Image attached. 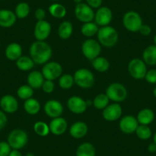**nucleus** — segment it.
Segmentation results:
<instances>
[{
	"label": "nucleus",
	"instance_id": "obj_1",
	"mask_svg": "<svg viewBox=\"0 0 156 156\" xmlns=\"http://www.w3.org/2000/svg\"><path fill=\"white\" fill-rule=\"evenodd\" d=\"M29 52L30 58L35 64H45L52 56L51 47L44 41L33 42L30 47Z\"/></svg>",
	"mask_w": 156,
	"mask_h": 156
},
{
	"label": "nucleus",
	"instance_id": "obj_2",
	"mask_svg": "<svg viewBox=\"0 0 156 156\" xmlns=\"http://www.w3.org/2000/svg\"><path fill=\"white\" fill-rule=\"evenodd\" d=\"M97 38L99 43L101 45L106 48H112L118 41L119 34L113 27L107 25L99 28L97 32Z\"/></svg>",
	"mask_w": 156,
	"mask_h": 156
},
{
	"label": "nucleus",
	"instance_id": "obj_3",
	"mask_svg": "<svg viewBox=\"0 0 156 156\" xmlns=\"http://www.w3.org/2000/svg\"><path fill=\"white\" fill-rule=\"evenodd\" d=\"M73 80L78 87L83 89L90 88L95 82L94 73L86 68H80L76 70L73 74Z\"/></svg>",
	"mask_w": 156,
	"mask_h": 156
},
{
	"label": "nucleus",
	"instance_id": "obj_4",
	"mask_svg": "<svg viewBox=\"0 0 156 156\" xmlns=\"http://www.w3.org/2000/svg\"><path fill=\"white\" fill-rule=\"evenodd\" d=\"M28 136L26 132L20 129H16L10 132L7 138V142L9 144L12 149L20 150L27 145Z\"/></svg>",
	"mask_w": 156,
	"mask_h": 156
},
{
	"label": "nucleus",
	"instance_id": "obj_5",
	"mask_svg": "<svg viewBox=\"0 0 156 156\" xmlns=\"http://www.w3.org/2000/svg\"><path fill=\"white\" fill-rule=\"evenodd\" d=\"M106 94L109 100L119 103L126 99L128 92L124 85L120 83H112L106 88Z\"/></svg>",
	"mask_w": 156,
	"mask_h": 156
},
{
	"label": "nucleus",
	"instance_id": "obj_6",
	"mask_svg": "<svg viewBox=\"0 0 156 156\" xmlns=\"http://www.w3.org/2000/svg\"><path fill=\"white\" fill-rule=\"evenodd\" d=\"M122 23L126 29L131 32H137L142 25V19L138 12L135 11H129L124 15Z\"/></svg>",
	"mask_w": 156,
	"mask_h": 156
},
{
	"label": "nucleus",
	"instance_id": "obj_7",
	"mask_svg": "<svg viewBox=\"0 0 156 156\" xmlns=\"http://www.w3.org/2000/svg\"><path fill=\"white\" fill-rule=\"evenodd\" d=\"M82 53L87 59L93 61L99 57L101 52V44L92 38L87 39L82 44Z\"/></svg>",
	"mask_w": 156,
	"mask_h": 156
},
{
	"label": "nucleus",
	"instance_id": "obj_8",
	"mask_svg": "<svg viewBox=\"0 0 156 156\" xmlns=\"http://www.w3.org/2000/svg\"><path fill=\"white\" fill-rule=\"evenodd\" d=\"M128 70L130 76L136 80L144 79L147 73L146 64L139 58H133L129 61L128 65Z\"/></svg>",
	"mask_w": 156,
	"mask_h": 156
},
{
	"label": "nucleus",
	"instance_id": "obj_9",
	"mask_svg": "<svg viewBox=\"0 0 156 156\" xmlns=\"http://www.w3.org/2000/svg\"><path fill=\"white\" fill-rule=\"evenodd\" d=\"M74 14L76 19H78L80 22L87 23L94 20L95 12L89 5L81 2L76 5L74 9Z\"/></svg>",
	"mask_w": 156,
	"mask_h": 156
},
{
	"label": "nucleus",
	"instance_id": "obj_10",
	"mask_svg": "<svg viewBox=\"0 0 156 156\" xmlns=\"http://www.w3.org/2000/svg\"><path fill=\"white\" fill-rule=\"evenodd\" d=\"M63 72L61 64L55 61L48 62L43 66L41 73L45 80H55L61 76Z\"/></svg>",
	"mask_w": 156,
	"mask_h": 156
},
{
	"label": "nucleus",
	"instance_id": "obj_11",
	"mask_svg": "<svg viewBox=\"0 0 156 156\" xmlns=\"http://www.w3.org/2000/svg\"><path fill=\"white\" fill-rule=\"evenodd\" d=\"M51 31V26L45 20L37 21L34 29V35L37 41H45L49 37Z\"/></svg>",
	"mask_w": 156,
	"mask_h": 156
},
{
	"label": "nucleus",
	"instance_id": "obj_12",
	"mask_svg": "<svg viewBox=\"0 0 156 156\" xmlns=\"http://www.w3.org/2000/svg\"><path fill=\"white\" fill-rule=\"evenodd\" d=\"M112 19V12L109 7L101 6L97 9L94 15L95 23L100 26H107Z\"/></svg>",
	"mask_w": 156,
	"mask_h": 156
},
{
	"label": "nucleus",
	"instance_id": "obj_13",
	"mask_svg": "<svg viewBox=\"0 0 156 156\" xmlns=\"http://www.w3.org/2000/svg\"><path fill=\"white\" fill-rule=\"evenodd\" d=\"M122 113V106L118 103H114L112 104H109L103 110V117L104 119L109 122L119 119Z\"/></svg>",
	"mask_w": 156,
	"mask_h": 156
},
{
	"label": "nucleus",
	"instance_id": "obj_14",
	"mask_svg": "<svg viewBox=\"0 0 156 156\" xmlns=\"http://www.w3.org/2000/svg\"><path fill=\"white\" fill-rule=\"evenodd\" d=\"M0 108L5 113H14L19 109V102L14 96L6 94L0 100Z\"/></svg>",
	"mask_w": 156,
	"mask_h": 156
},
{
	"label": "nucleus",
	"instance_id": "obj_15",
	"mask_svg": "<svg viewBox=\"0 0 156 156\" xmlns=\"http://www.w3.org/2000/svg\"><path fill=\"white\" fill-rule=\"evenodd\" d=\"M137 119L133 115H127L123 116L119 121V129L125 134H132L135 133L139 126Z\"/></svg>",
	"mask_w": 156,
	"mask_h": 156
},
{
	"label": "nucleus",
	"instance_id": "obj_16",
	"mask_svg": "<svg viewBox=\"0 0 156 156\" xmlns=\"http://www.w3.org/2000/svg\"><path fill=\"white\" fill-rule=\"evenodd\" d=\"M44 110L48 116L54 119L61 116L64 111V107L61 102L58 100H50L44 104Z\"/></svg>",
	"mask_w": 156,
	"mask_h": 156
},
{
	"label": "nucleus",
	"instance_id": "obj_17",
	"mask_svg": "<svg viewBox=\"0 0 156 156\" xmlns=\"http://www.w3.org/2000/svg\"><path fill=\"white\" fill-rule=\"evenodd\" d=\"M67 108L70 112L75 114H81L86 111L87 106L86 100L78 96H73L67 100Z\"/></svg>",
	"mask_w": 156,
	"mask_h": 156
},
{
	"label": "nucleus",
	"instance_id": "obj_18",
	"mask_svg": "<svg viewBox=\"0 0 156 156\" xmlns=\"http://www.w3.org/2000/svg\"><path fill=\"white\" fill-rule=\"evenodd\" d=\"M50 133L55 136H61L66 132L67 129V122L63 117L54 118L49 124Z\"/></svg>",
	"mask_w": 156,
	"mask_h": 156
},
{
	"label": "nucleus",
	"instance_id": "obj_19",
	"mask_svg": "<svg viewBox=\"0 0 156 156\" xmlns=\"http://www.w3.org/2000/svg\"><path fill=\"white\" fill-rule=\"evenodd\" d=\"M16 14L9 9H0V27L10 28L13 26L16 22Z\"/></svg>",
	"mask_w": 156,
	"mask_h": 156
},
{
	"label": "nucleus",
	"instance_id": "obj_20",
	"mask_svg": "<svg viewBox=\"0 0 156 156\" xmlns=\"http://www.w3.org/2000/svg\"><path fill=\"white\" fill-rule=\"evenodd\" d=\"M87 132V125L81 121L74 122L70 128V135L74 139H81L84 137Z\"/></svg>",
	"mask_w": 156,
	"mask_h": 156
},
{
	"label": "nucleus",
	"instance_id": "obj_21",
	"mask_svg": "<svg viewBox=\"0 0 156 156\" xmlns=\"http://www.w3.org/2000/svg\"><path fill=\"white\" fill-rule=\"evenodd\" d=\"M22 48L19 44L16 42L11 43L6 47L5 51V55L9 61H17L21 56H22Z\"/></svg>",
	"mask_w": 156,
	"mask_h": 156
},
{
	"label": "nucleus",
	"instance_id": "obj_22",
	"mask_svg": "<svg viewBox=\"0 0 156 156\" xmlns=\"http://www.w3.org/2000/svg\"><path fill=\"white\" fill-rule=\"evenodd\" d=\"M44 81V77L42 73L38 70H34L31 72L28 75L27 82L28 85H29L33 89H38L42 87L43 83Z\"/></svg>",
	"mask_w": 156,
	"mask_h": 156
},
{
	"label": "nucleus",
	"instance_id": "obj_23",
	"mask_svg": "<svg viewBox=\"0 0 156 156\" xmlns=\"http://www.w3.org/2000/svg\"><path fill=\"white\" fill-rule=\"evenodd\" d=\"M136 119L140 125L148 126L154 121V113L151 109L145 108L139 111Z\"/></svg>",
	"mask_w": 156,
	"mask_h": 156
},
{
	"label": "nucleus",
	"instance_id": "obj_24",
	"mask_svg": "<svg viewBox=\"0 0 156 156\" xmlns=\"http://www.w3.org/2000/svg\"><path fill=\"white\" fill-rule=\"evenodd\" d=\"M142 60L148 65H156V46L149 45L142 53Z\"/></svg>",
	"mask_w": 156,
	"mask_h": 156
},
{
	"label": "nucleus",
	"instance_id": "obj_25",
	"mask_svg": "<svg viewBox=\"0 0 156 156\" xmlns=\"http://www.w3.org/2000/svg\"><path fill=\"white\" fill-rule=\"evenodd\" d=\"M73 25L69 21H64L60 24L59 27H58V35L61 38L66 40L70 37V36L73 34Z\"/></svg>",
	"mask_w": 156,
	"mask_h": 156
},
{
	"label": "nucleus",
	"instance_id": "obj_26",
	"mask_svg": "<svg viewBox=\"0 0 156 156\" xmlns=\"http://www.w3.org/2000/svg\"><path fill=\"white\" fill-rule=\"evenodd\" d=\"M96 148L90 142H83L77 147L76 156H95Z\"/></svg>",
	"mask_w": 156,
	"mask_h": 156
},
{
	"label": "nucleus",
	"instance_id": "obj_27",
	"mask_svg": "<svg viewBox=\"0 0 156 156\" xmlns=\"http://www.w3.org/2000/svg\"><path fill=\"white\" fill-rule=\"evenodd\" d=\"M24 109L25 112L29 115H35L40 111L41 109V105L38 100L34 98L28 99L24 103Z\"/></svg>",
	"mask_w": 156,
	"mask_h": 156
},
{
	"label": "nucleus",
	"instance_id": "obj_28",
	"mask_svg": "<svg viewBox=\"0 0 156 156\" xmlns=\"http://www.w3.org/2000/svg\"><path fill=\"white\" fill-rule=\"evenodd\" d=\"M34 62L30 57L21 56L16 61V66L18 68L22 71H28L31 70L34 66Z\"/></svg>",
	"mask_w": 156,
	"mask_h": 156
},
{
	"label": "nucleus",
	"instance_id": "obj_29",
	"mask_svg": "<svg viewBox=\"0 0 156 156\" xmlns=\"http://www.w3.org/2000/svg\"><path fill=\"white\" fill-rule=\"evenodd\" d=\"M51 16L55 19H63L67 14V9L63 5L60 3H53L48 8Z\"/></svg>",
	"mask_w": 156,
	"mask_h": 156
},
{
	"label": "nucleus",
	"instance_id": "obj_30",
	"mask_svg": "<svg viewBox=\"0 0 156 156\" xmlns=\"http://www.w3.org/2000/svg\"><path fill=\"white\" fill-rule=\"evenodd\" d=\"M92 65L97 71L101 73L107 71L109 68V61L103 57H97V58L93 60Z\"/></svg>",
	"mask_w": 156,
	"mask_h": 156
},
{
	"label": "nucleus",
	"instance_id": "obj_31",
	"mask_svg": "<svg viewBox=\"0 0 156 156\" xmlns=\"http://www.w3.org/2000/svg\"><path fill=\"white\" fill-rule=\"evenodd\" d=\"M99 31L98 25L94 22H87L83 23L81 27V33L83 36L87 37H92L94 35L97 34Z\"/></svg>",
	"mask_w": 156,
	"mask_h": 156
},
{
	"label": "nucleus",
	"instance_id": "obj_32",
	"mask_svg": "<svg viewBox=\"0 0 156 156\" xmlns=\"http://www.w3.org/2000/svg\"><path fill=\"white\" fill-rule=\"evenodd\" d=\"M30 5H28L27 2H19L17 5H16V9H15V14H16L17 19H23L28 17V16L30 13Z\"/></svg>",
	"mask_w": 156,
	"mask_h": 156
},
{
	"label": "nucleus",
	"instance_id": "obj_33",
	"mask_svg": "<svg viewBox=\"0 0 156 156\" xmlns=\"http://www.w3.org/2000/svg\"><path fill=\"white\" fill-rule=\"evenodd\" d=\"M109 98L106 94H100L96 96L93 100V105L96 109L99 110H103L109 105Z\"/></svg>",
	"mask_w": 156,
	"mask_h": 156
},
{
	"label": "nucleus",
	"instance_id": "obj_34",
	"mask_svg": "<svg viewBox=\"0 0 156 156\" xmlns=\"http://www.w3.org/2000/svg\"><path fill=\"white\" fill-rule=\"evenodd\" d=\"M34 131L37 136H41V137H45L50 133V128L49 125H48L46 122L43 121H37L34 124Z\"/></svg>",
	"mask_w": 156,
	"mask_h": 156
},
{
	"label": "nucleus",
	"instance_id": "obj_35",
	"mask_svg": "<svg viewBox=\"0 0 156 156\" xmlns=\"http://www.w3.org/2000/svg\"><path fill=\"white\" fill-rule=\"evenodd\" d=\"M33 94H34V89L29 85H22L19 87L17 90L18 97L24 100L31 98Z\"/></svg>",
	"mask_w": 156,
	"mask_h": 156
},
{
	"label": "nucleus",
	"instance_id": "obj_36",
	"mask_svg": "<svg viewBox=\"0 0 156 156\" xmlns=\"http://www.w3.org/2000/svg\"><path fill=\"white\" fill-rule=\"evenodd\" d=\"M135 133H136L137 137L142 140H147V139H150L151 136V133H152L148 126L145 125H139Z\"/></svg>",
	"mask_w": 156,
	"mask_h": 156
},
{
	"label": "nucleus",
	"instance_id": "obj_37",
	"mask_svg": "<svg viewBox=\"0 0 156 156\" xmlns=\"http://www.w3.org/2000/svg\"><path fill=\"white\" fill-rule=\"evenodd\" d=\"M59 86L62 89L68 90L73 87L74 83V80H73V76L70 74H64L60 76L59 78Z\"/></svg>",
	"mask_w": 156,
	"mask_h": 156
},
{
	"label": "nucleus",
	"instance_id": "obj_38",
	"mask_svg": "<svg viewBox=\"0 0 156 156\" xmlns=\"http://www.w3.org/2000/svg\"><path fill=\"white\" fill-rule=\"evenodd\" d=\"M12 148L7 142H0V156H9Z\"/></svg>",
	"mask_w": 156,
	"mask_h": 156
},
{
	"label": "nucleus",
	"instance_id": "obj_39",
	"mask_svg": "<svg viewBox=\"0 0 156 156\" xmlns=\"http://www.w3.org/2000/svg\"><path fill=\"white\" fill-rule=\"evenodd\" d=\"M41 88L46 94H51L55 90V83H54L53 80H44Z\"/></svg>",
	"mask_w": 156,
	"mask_h": 156
},
{
	"label": "nucleus",
	"instance_id": "obj_40",
	"mask_svg": "<svg viewBox=\"0 0 156 156\" xmlns=\"http://www.w3.org/2000/svg\"><path fill=\"white\" fill-rule=\"evenodd\" d=\"M145 79L148 83L154 84L156 83V69H151L147 71Z\"/></svg>",
	"mask_w": 156,
	"mask_h": 156
},
{
	"label": "nucleus",
	"instance_id": "obj_41",
	"mask_svg": "<svg viewBox=\"0 0 156 156\" xmlns=\"http://www.w3.org/2000/svg\"><path fill=\"white\" fill-rule=\"evenodd\" d=\"M8 122V118L4 111L0 109V130L3 129L7 125Z\"/></svg>",
	"mask_w": 156,
	"mask_h": 156
},
{
	"label": "nucleus",
	"instance_id": "obj_42",
	"mask_svg": "<svg viewBox=\"0 0 156 156\" xmlns=\"http://www.w3.org/2000/svg\"><path fill=\"white\" fill-rule=\"evenodd\" d=\"M34 16H35V19L37 21L44 20V18L46 16V12L44 9L41 8H38L36 9L35 12H34Z\"/></svg>",
	"mask_w": 156,
	"mask_h": 156
},
{
	"label": "nucleus",
	"instance_id": "obj_43",
	"mask_svg": "<svg viewBox=\"0 0 156 156\" xmlns=\"http://www.w3.org/2000/svg\"><path fill=\"white\" fill-rule=\"evenodd\" d=\"M139 33L143 36H148L151 33V28L148 25L142 24V26L139 28Z\"/></svg>",
	"mask_w": 156,
	"mask_h": 156
},
{
	"label": "nucleus",
	"instance_id": "obj_44",
	"mask_svg": "<svg viewBox=\"0 0 156 156\" xmlns=\"http://www.w3.org/2000/svg\"><path fill=\"white\" fill-rule=\"evenodd\" d=\"M87 4L92 9H99L102 6L103 0H86Z\"/></svg>",
	"mask_w": 156,
	"mask_h": 156
},
{
	"label": "nucleus",
	"instance_id": "obj_45",
	"mask_svg": "<svg viewBox=\"0 0 156 156\" xmlns=\"http://www.w3.org/2000/svg\"><path fill=\"white\" fill-rule=\"evenodd\" d=\"M148 151L150 153H155L156 152V144L154 142H151L148 145Z\"/></svg>",
	"mask_w": 156,
	"mask_h": 156
},
{
	"label": "nucleus",
	"instance_id": "obj_46",
	"mask_svg": "<svg viewBox=\"0 0 156 156\" xmlns=\"http://www.w3.org/2000/svg\"><path fill=\"white\" fill-rule=\"evenodd\" d=\"M9 156H22V154L19 150L12 149V151H10Z\"/></svg>",
	"mask_w": 156,
	"mask_h": 156
},
{
	"label": "nucleus",
	"instance_id": "obj_47",
	"mask_svg": "<svg viewBox=\"0 0 156 156\" xmlns=\"http://www.w3.org/2000/svg\"><path fill=\"white\" fill-rule=\"evenodd\" d=\"M86 104L87 106H90V105L93 104V101H91V100H86Z\"/></svg>",
	"mask_w": 156,
	"mask_h": 156
},
{
	"label": "nucleus",
	"instance_id": "obj_48",
	"mask_svg": "<svg viewBox=\"0 0 156 156\" xmlns=\"http://www.w3.org/2000/svg\"><path fill=\"white\" fill-rule=\"evenodd\" d=\"M73 1L76 4H78V3H81V2H83V0H73Z\"/></svg>",
	"mask_w": 156,
	"mask_h": 156
},
{
	"label": "nucleus",
	"instance_id": "obj_49",
	"mask_svg": "<svg viewBox=\"0 0 156 156\" xmlns=\"http://www.w3.org/2000/svg\"><path fill=\"white\" fill-rule=\"evenodd\" d=\"M153 142H154V143L156 144V132L155 133H154V136H153Z\"/></svg>",
	"mask_w": 156,
	"mask_h": 156
},
{
	"label": "nucleus",
	"instance_id": "obj_50",
	"mask_svg": "<svg viewBox=\"0 0 156 156\" xmlns=\"http://www.w3.org/2000/svg\"><path fill=\"white\" fill-rule=\"evenodd\" d=\"M153 95H154V97L156 98V87L154 88V90H153Z\"/></svg>",
	"mask_w": 156,
	"mask_h": 156
},
{
	"label": "nucleus",
	"instance_id": "obj_51",
	"mask_svg": "<svg viewBox=\"0 0 156 156\" xmlns=\"http://www.w3.org/2000/svg\"><path fill=\"white\" fill-rule=\"evenodd\" d=\"M25 156H34V154L31 152H28V153H27L26 155Z\"/></svg>",
	"mask_w": 156,
	"mask_h": 156
},
{
	"label": "nucleus",
	"instance_id": "obj_52",
	"mask_svg": "<svg viewBox=\"0 0 156 156\" xmlns=\"http://www.w3.org/2000/svg\"><path fill=\"white\" fill-rule=\"evenodd\" d=\"M154 44L156 46V34L154 35Z\"/></svg>",
	"mask_w": 156,
	"mask_h": 156
},
{
	"label": "nucleus",
	"instance_id": "obj_53",
	"mask_svg": "<svg viewBox=\"0 0 156 156\" xmlns=\"http://www.w3.org/2000/svg\"><path fill=\"white\" fill-rule=\"evenodd\" d=\"M51 1H54V2H57V1H60V0H51Z\"/></svg>",
	"mask_w": 156,
	"mask_h": 156
}]
</instances>
